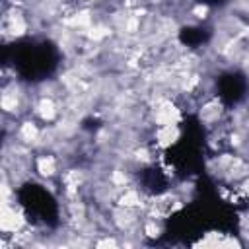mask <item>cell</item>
<instances>
[{
  "instance_id": "obj_1",
  "label": "cell",
  "mask_w": 249,
  "mask_h": 249,
  "mask_svg": "<svg viewBox=\"0 0 249 249\" xmlns=\"http://www.w3.org/2000/svg\"><path fill=\"white\" fill-rule=\"evenodd\" d=\"M35 171L41 177H53L56 173V158L54 156H49V154L39 156L35 160Z\"/></svg>"
},
{
  "instance_id": "obj_2",
  "label": "cell",
  "mask_w": 249,
  "mask_h": 249,
  "mask_svg": "<svg viewBox=\"0 0 249 249\" xmlns=\"http://www.w3.org/2000/svg\"><path fill=\"white\" fill-rule=\"evenodd\" d=\"M89 31H107L105 27H91ZM89 35V39H99V37H105L107 33H88Z\"/></svg>"
}]
</instances>
